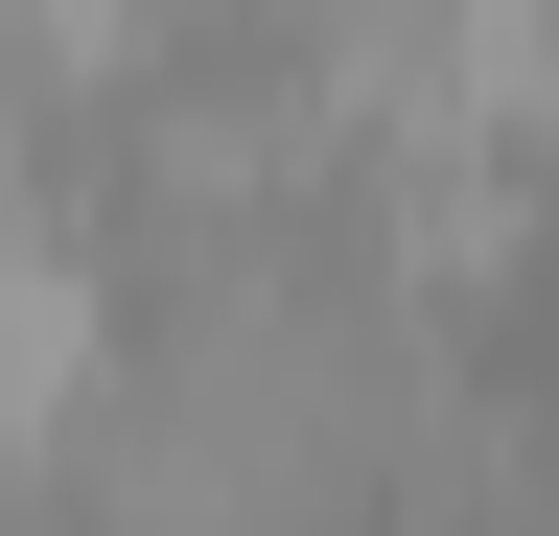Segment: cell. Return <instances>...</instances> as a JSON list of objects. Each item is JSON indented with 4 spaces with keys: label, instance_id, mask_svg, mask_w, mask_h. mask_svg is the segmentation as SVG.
I'll list each match as a JSON object with an SVG mask.
<instances>
[{
    "label": "cell",
    "instance_id": "1",
    "mask_svg": "<svg viewBox=\"0 0 559 536\" xmlns=\"http://www.w3.org/2000/svg\"><path fill=\"white\" fill-rule=\"evenodd\" d=\"M117 373H140V350H117V281L70 257V211H0V466L70 443Z\"/></svg>",
    "mask_w": 559,
    "mask_h": 536
}]
</instances>
